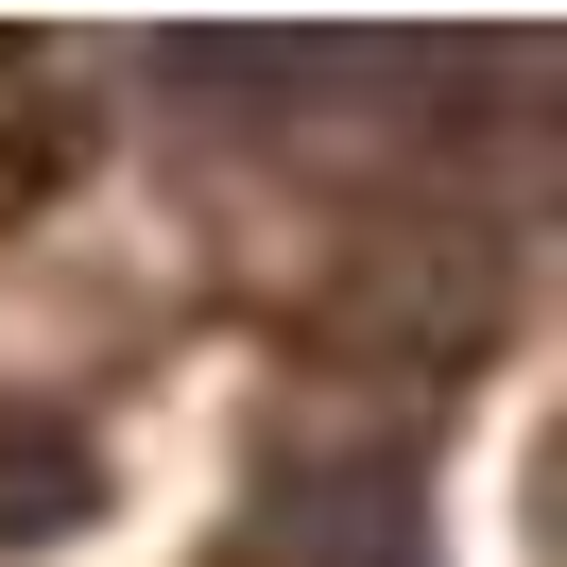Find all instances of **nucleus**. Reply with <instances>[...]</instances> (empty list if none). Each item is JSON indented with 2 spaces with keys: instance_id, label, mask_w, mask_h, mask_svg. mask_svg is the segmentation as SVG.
Instances as JSON below:
<instances>
[{
  "instance_id": "1",
  "label": "nucleus",
  "mask_w": 567,
  "mask_h": 567,
  "mask_svg": "<svg viewBox=\"0 0 567 567\" xmlns=\"http://www.w3.org/2000/svg\"><path fill=\"white\" fill-rule=\"evenodd\" d=\"M258 567H430L413 550V482L395 464H292L258 498Z\"/></svg>"
}]
</instances>
